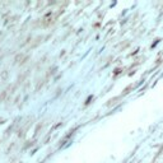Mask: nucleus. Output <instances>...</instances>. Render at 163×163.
Segmentation results:
<instances>
[]
</instances>
